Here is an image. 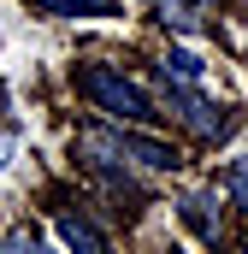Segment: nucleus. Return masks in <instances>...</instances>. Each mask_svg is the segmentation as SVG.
Masks as SVG:
<instances>
[{"instance_id":"obj_8","label":"nucleus","mask_w":248,"mask_h":254,"mask_svg":"<svg viewBox=\"0 0 248 254\" xmlns=\"http://www.w3.org/2000/svg\"><path fill=\"white\" fill-rule=\"evenodd\" d=\"M225 195L248 213V160H231V172H225Z\"/></svg>"},{"instance_id":"obj_7","label":"nucleus","mask_w":248,"mask_h":254,"mask_svg":"<svg viewBox=\"0 0 248 254\" xmlns=\"http://www.w3.org/2000/svg\"><path fill=\"white\" fill-rule=\"evenodd\" d=\"M154 6H160V18H166L172 30H195L201 12H207V0H154Z\"/></svg>"},{"instance_id":"obj_4","label":"nucleus","mask_w":248,"mask_h":254,"mask_svg":"<svg viewBox=\"0 0 248 254\" xmlns=\"http://www.w3.org/2000/svg\"><path fill=\"white\" fill-rule=\"evenodd\" d=\"M60 237H65L71 254H113V243L101 237V225H95L89 213H71V207L60 213Z\"/></svg>"},{"instance_id":"obj_6","label":"nucleus","mask_w":248,"mask_h":254,"mask_svg":"<svg viewBox=\"0 0 248 254\" xmlns=\"http://www.w3.org/2000/svg\"><path fill=\"white\" fill-rule=\"evenodd\" d=\"M30 6H42L54 18H119L113 0H30Z\"/></svg>"},{"instance_id":"obj_9","label":"nucleus","mask_w":248,"mask_h":254,"mask_svg":"<svg viewBox=\"0 0 248 254\" xmlns=\"http://www.w3.org/2000/svg\"><path fill=\"white\" fill-rule=\"evenodd\" d=\"M201 71H207V65L195 60V54H184V48L166 60V77H184V83H201Z\"/></svg>"},{"instance_id":"obj_3","label":"nucleus","mask_w":248,"mask_h":254,"mask_svg":"<svg viewBox=\"0 0 248 254\" xmlns=\"http://www.w3.org/2000/svg\"><path fill=\"white\" fill-rule=\"evenodd\" d=\"M166 113L178 119V125H189L201 142H219L225 130H231V113L225 107H213L195 83H184V77H166Z\"/></svg>"},{"instance_id":"obj_2","label":"nucleus","mask_w":248,"mask_h":254,"mask_svg":"<svg viewBox=\"0 0 248 254\" xmlns=\"http://www.w3.org/2000/svg\"><path fill=\"white\" fill-rule=\"evenodd\" d=\"M77 89H83L101 113H113L119 125H148V119H160L154 101H148L124 71H113V65H83V71H77Z\"/></svg>"},{"instance_id":"obj_1","label":"nucleus","mask_w":248,"mask_h":254,"mask_svg":"<svg viewBox=\"0 0 248 254\" xmlns=\"http://www.w3.org/2000/svg\"><path fill=\"white\" fill-rule=\"evenodd\" d=\"M77 154L95 166V172H172L178 166V148L160 142V136H142V130L124 125H89L77 136Z\"/></svg>"},{"instance_id":"obj_10","label":"nucleus","mask_w":248,"mask_h":254,"mask_svg":"<svg viewBox=\"0 0 248 254\" xmlns=\"http://www.w3.org/2000/svg\"><path fill=\"white\" fill-rule=\"evenodd\" d=\"M0 254H42V243H36L30 231H12V237L0 243Z\"/></svg>"},{"instance_id":"obj_5","label":"nucleus","mask_w":248,"mask_h":254,"mask_svg":"<svg viewBox=\"0 0 248 254\" xmlns=\"http://www.w3.org/2000/svg\"><path fill=\"white\" fill-rule=\"evenodd\" d=\"M213 207H219L213 195H184V201H178L184 225H195V231H201V237H207V243L219 249V213H213Z\"/></svg>"}]
</instances>
